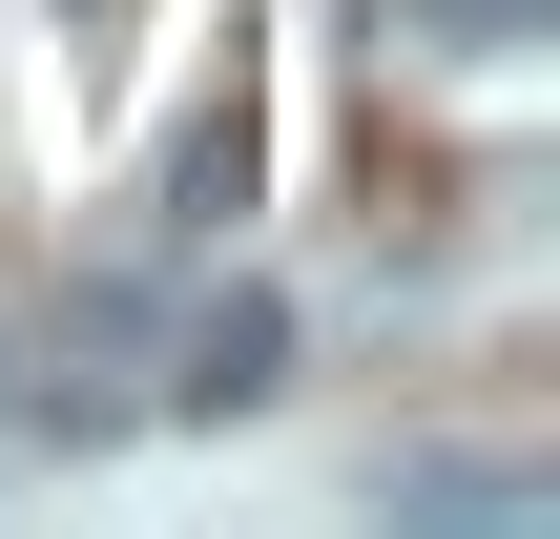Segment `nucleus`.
<instances>
[{
    "mask_svg": "<svg viewBox=\"0 0 560 539\" xmlns=\"http://www.w3.org/2000/svg\"><path fill=\"white\" fill-rule=\"evenodd\" d=\"M416 21H436V62H520L540 42V0H416Z\"/></svg>",
    "mask_w": 560,
    "mask_h": 539,
    "instance_id": "obj_3",
    "label": "nucleus"
},
{
    "mask_svg": "<svg viewBox=\"0 0 560 539\" xmlns=\"http://www.w3.org/2000/svg\"><path fill=\"white\" fill-rule=\"evenodd\" d=\"M166 395H187V415H249V395H291V312H270V291H229V312H187V353H166Z\"/></svg>",
    "mask_w": 560,
    "mask_h": 539,
    "instance_id": "obj_1",
    "label": "nucleus"
},
{
    "mask_svg": "<svg viewBox=\"0 0 560 539\" xmlns=\"http://www.w3.org/2000/svg\"><path fill=\"white\" fill-rule=\"evenodd\" d=\"M166 229H249V83L166 125Z\"/></svg>",
    "mask_w": 560,
    "mask_h": 539,
    "instance_id": "obj_2",
    "label": "nucleus"
},
{
    "mask_svg": "<svg viewBox=\"0 0 560 539\" xmlns=\"http://www.w3.org/2000/svg\"><path fill=\"white\" fill-rule=\"evenodd\" d=\"M125 21H145V0H62V42H125Z\"/></svg>",
    "mask_w": 560,
    "mask_h": 539,
    "instance_id": "obj_4",
    "label": "nucleus"
}]
</instances>
